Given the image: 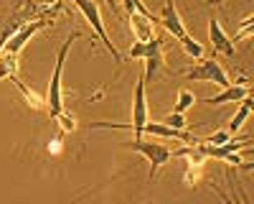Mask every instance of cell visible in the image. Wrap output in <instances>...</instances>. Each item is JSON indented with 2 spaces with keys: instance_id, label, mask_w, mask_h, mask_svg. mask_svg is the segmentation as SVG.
I'll return each instance as SVG.
<instances>
[{
  "instance_id": "obj_1",
  "label": "cell",
  "mask_w": 254,
  "mask_h": 204,
  "mask_svg": "<svg viewBox=\"0 0 254 204\" xmlns=\"http://www.w3.org/2000/svg\"><path fill=\"white\" fill-rule=\"evenodd\" d=\"M147 125V97H145V79L140 77L135 85V97H132V122H92V128H132L135 138H142Z\"/></svg>"
},
{
  "instance_id": "obj_2",
  "label": "cell",
  "mask_w": 254,
  "mask_h": 204,
  "mask_svg": "<svg viewBox=\"0 0 254 204\" xmlns=\"http://www.w3.org/2000/svg\"><path fill=\"white\" fill-rule=\"evenodd\" d=\"M79 38V31L69 33V38L61 44L59 49V56H56V67H54V74H51V82H49V97H46V107H49V115L56 117L61 110H64V97H61V69H64V61H66V54L71 49V41Z\"/></svg>"
},
{
  "instance_id": "obj_3",
  "label": "cell",
  "mask_w": 254,
  "mask_h": 204,
  "mask_svg": "<svg viewBox=\"0 0 254 204\" xmlns=\"http://www.w3.org/2000/svg\"><path fill=\"white\" fill-rule=\"evenodd\" d=\"M183 79H188V82H208V85H219V87L231 85L229 74L224 72V67L216 61V56L198 59L196 67H190L188 72H183Z\"/></svg>"
},
{
  "instance_id": "obj_4",
  "label": "cell",
  "mask_w": 254,
  "mask_h": 204,
  "mask_svg": "<svg viewBox=\"0 0 254 204\" xmlns=\"http://www.w3.org/2000/svg\"><path fill=\"white\" fill-rule=\"evenodd\" d=\"M127 148H132V151H137L140 156H145L147 158V163H150V179L158 174V169H163L168 161H171V156H173V151L165 146V143H147V140H142V138H135V140H130L127 143Z\"/></svg>"
},
{
  "instance_id": "obj_5",
  "label": "cell",
  "mask_w": 254,
  "mask_h": 204,
  "mask_svg": "<svg viewBox=\"0 0 254 204\" xmlns=\"http://www.w3.org/2000/svg\"><path fill=\"white\" fill-rule=\"evenodd\" d=\"M74 5L84 13V18L89 20V26L97 31V36L102 38V44H104V49H107L110 54H112V59L117 61H122V56H120V51L115 49V44L110 41V36H107V31H104V23H102V13H99V3L97 0H74Z\"/></svg>"
},
{
  "instance_id": "obj_6",
  "label": "cell",
  "mask_w": 254,
  "mask_h": 204,
  "mask_svg": "<svg viewBox=\"0 0 254 204\" xmlns=\"http://www.w3.org/2000/svg\"><path fill=\"white\" fill-rule=\"evenodd\" d=\"M49 23H51V20H44V18L33 20V23H20L18 31H13V33L8 36V41L3 44V51H8V54H18L20 49L28 44V38H31L36 31H41V28L49 26Z\"/></svg>"
},
{
  "instance_id": "obj_7",
  "label": "cell",
  "mask_w": 254,
  "mask_h": 204,
  "mask_svg": "<svg viewBox=\"0 0 254 204\" xmlns=\"http://www.w3.org/2000/svg\"><path fill=\"white\" fill-rule=\"evenodd\" d=\"M163 49H165V36H153L147 41V51H145V82H150L158 69H163L165 64V56H163Z\"/></svg>"
},
{
  "instance_id": "obj_8",
  "label": "cell",
  "mask_w": 254,
  "mask_h": 204,
  "mask_svg": "<svg viewBox=\"0 0 254 204\" xmlns=\"http://www.w3.org/2000/svg\"><path fill=\"white\" fill-rule=\"evenodd\" d=\"M158 20H160V26L171 33V36H176V38H181L183 33H188L186 26H183V18L178 15V8H176L173 0H168V3L163 5V13H160Z\"/></svg>"
},
{
  "instance_id": "obj_9",
  "label": "cell",
  "mask_w": 254,
  "mask_h": 204,
  "mask_svg": "<svg viewBox=\"0 0 254 204\" xmlns=\"http://www.w3.org/2000/svg\"><path fill=\"white\" fill-rule=\"evenodd\" d=\"M208 38H211V46H214L216 54L234 56V41L224 33V28L219 26L216 18H208Z\"/></svg>"
},
{
  "instance_id": "obj_10",
  "label": "cell",
  "mask_w": 254,
  "mask_h": 204,
  "mask_svg": "<svg viewBox=\"0 0 254 204\" xmlns=\"http://www.w3.org/2000/svg\"><path fill=\"white\" fill-rule=\"evenodd\" d=\"M249 95V85H244V82H239V85H226L221 87V92L216 97H208L206 102L208 105H226V102H239Z\"/></svg>"
},
{
  "instance_id": "obj_11",
  "label": "cell",
  "mask_w": 254,
  "mask_h": 204,
  "mask_svg": "<svg viewBox=\"0 0 254 204\" xmlns=\"http://www.w3.org/2000/svg\"><path fill=\"white\" fill-rule=\"evenodd\" d=\"M153 20L155 18H147L142 13H132L130 15V28L135 33V41H150L153 38Z\"/></svg>"
},
{
  "instance_id": "obj_12",
  "label": "cell",
  "mask_w": 254,
  "mask_h": 204,
  "mask_svg": "<svg viewBox=\"0 0 254 204\" xmlns=\"http://www.w3.org/2000/svg\"><path fill=\"white\" fill-rule=\"evenodd\" d=\"M249 112H252V97L247 95V97H244V102H242V107L237 110V115L231 117V122H229V135H234V133H239V130H242V125L247 122Z\"/></svg>"
},
{
  "instance_id": "obj_13",
  "label": "cell",
  "mask_w": 254,
  "mask_h": 204,
  "mask_svg": "<svg viewBox=\"0 0 254 204\" xmlns=\"http://www.w3.org/2000/svg\"><path fill=\"white\" fill-rule=\"evenodd\" d=\"M178 41H181L183 51H186L190 59H196V61H198V59H203V44H198V41H196L193 36H190V33H183Z\"/></svg>"
},
{
  "instance_id": "obj_14",
  "label": "cell",
  "mask_w": 254,
  "mask_h": 204,
  "mask_svg": "<svg viewBox=\"0 0 254 204\" xmlns=\"http://www.w3.org/2000/svg\"><path fill=\"white\" fill-rule=\"evenodd\" d=\"M10 79H13V85H15L20 92H23L26 102H28V105H31L33 110H44V102H46V100H41V97H38L33 90H28V87L23 85V82H20V77H18V74H15V77H10Z\"/></svg>"
},
{
  "instance_id": "obj_15",
  "label": "cell",
  "mask_w": 254,
  "mask_h": 204,
  "mask_svg": "<svg viewBox=\"0 0 254 204\" xmlns=\"http://www.w3.org/2000/svg\"><path fill=\"white\" fill-rule=\"evenodd\" d=\"M15 56H18V54L0 51V79H5V77H15Z\"/></svg>"
},
{
  "instance_id": "obj_16",
  "label": "cell",
  "mask_w": 254,
  "mask_h": 204,
  "mask_svg": "<svg viewBox=\"0 0 254 204\" xmlns=\"http://www.w3.org/2000/svg\"><path fill=\"white\" fill-rule=\"evenodd\" d=\"M193 105H196V95L190 90H181L176 97V112H188Z\"/></svg>"
},
{
  "instance_id": "obj_17",
  "label": "cell",
  "mask_w": 254,
  "mask_h": 204,
  "mask_svg": "<svg viewBox=\"0 0 254 204\" xmlns=\"http://www.w3.org/2000/svg\"><path fill=\"white\" fill-rule=\"evenodd\" d=\"M203 174V161H188V171L183 176V184H188V187H196L198 176Z\"/></svg>"
},
{
  "instance_id": "obj_18",
  "label": "cell",
  "mask_w": 254,
  "mask_h": 204,
  "mask_svg": "<svg viewBox=\"0 0 254 204\" xmlns=\"http://www.w3.org/2000/svg\"><path fill=\"white\" fill-rule=\"evenodd\" d=\"M120 3H122V8H125V13H127V15H132V13H142V15H147V18H155L150 10L145 8L142 0H120ZM155 20H158V18H155Z\"/></svg>"
},
{
  "instance_id": "obj_19",
  "label": "cell",
  "mask_w": 254,
  "mask_h": 204,
  "mask_svg": "<svg viewBox=\"0 0 254 204\" xmlns=\"http://www.w3.org/2000/svg\"><path fill=\"white\" fill-rule=\"evenodd\" d=\"M163 125H168V128H173V130H186V112H171V115H163Z\"/></svg>"
},
{
  "instance_id": "obj_20",
  "label": "cell",
  "mask_w": 254,
  "mask_h": 204,
  "mask_svg": "<svg viewBox=\"0 0 254 204\" xmlns=\"http://www.w3.org/2000/svg\"><path fill=\"white\" fill-rule=\"evenodd\" d=\"M54 120H59V125H61V130L64 133H71L74 128H76V120H74V115L71 112H66V110H61Z\"/></svg>"
},
{
  "instance_id": "obj_21",
  "label": "cell",
  "mask_w": 254,
  "mask_h": 204,
  "mask_svg": "<svg viewBox=\"0 0 254 204\" xmlns=\"http://www.w3.org/2000/svg\"><path fill=\"white\" fill-rule=\"evenodd\" d=\"M145 51H147V41H135L130 49V59H142Z\"/></svg>"
},
{
  "instance_id": "obj_22",
  "label": "cell",
  "mask_w": 254,
  "mask_h": 204,
  "mask_svg": "<svg viewBox=\"0 0 254 204\" xmlns=\"http://www.w3.org/2000/svg\"><path fill=\"white\" fill-rule=\"evenodd\" d=\"M231 135H229V130H219V133H214L211 138H206V143L208 146H219V143H226Z\"/></svg>"
},
{
  "instance_id": "obj_23",
  "label": "cell",
  "mask_w": 254,
  "mask_h": 204,
  "mask_svg": "<svg viewBox=\"0 0 254 204\" xmlns=\"http://www.w3.org/2000/svg\"><path fill=\"white\" fill-rule=\"evenodd\" d=\"M104 3H107V5L112 8V13H115V15H120V8H117V3H115V0H104Z\"/></svg>"
},
{
  "instance_id": "obj_24",
  "label": "cell",
  "mask_w": 254,
  "mask_h": 204,
  "mask_svg": "<svg viewBox=\"0 0 254 204\" xmlns=\"http://www.w3.org/2000/svg\"><path fill=\"white\" fill-rule=\"evenodd\" d=\"M206 3H208V5H221L224 0H206Z\"/></svg>"
},
{
  "instance_id": "obj_25",
  "label": "cell",
  "mask_w": 254,
  "mask_h": 204,
  "mask_svg": "<svg viewBox=\"0 0 254 204\" xmlns=\"http://www.w3.org/2000/svg\"><path fill=\"white\" fill-rule=\"evenodd\" d=\"M5 41H8V36H3V38H0V51H3V44H5Z\"/></svg>"
},
{
  "instance_id": "obj_26",
  "label": "cell",
  "mask_w": 254,
  "mask_h": 204,
  "mask_svg": "<svg viewBox=\"0 0 254 204\" xmlns=\"http://www.w3.org/2000/svg\"><path fill=\"white\" fill-rule=\"evenodd\" d=\"M115 3H120V0H115Z\"/></svg>"
}]
</instances>
